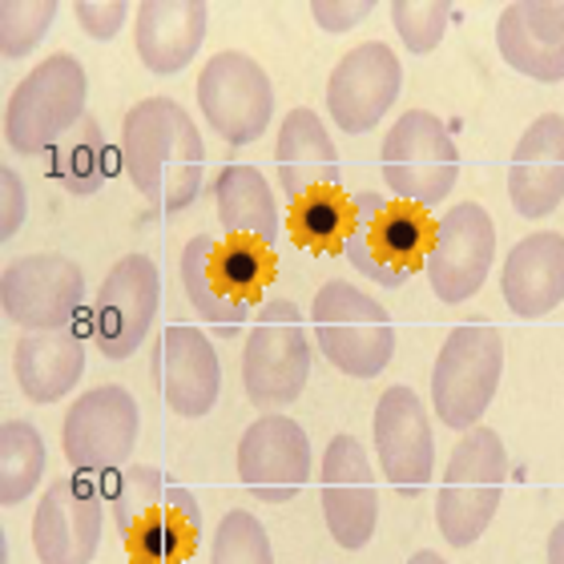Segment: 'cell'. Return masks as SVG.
Here are the masks:
<instances>
[{"label":"cell","mask_w":564,"mask_h":564,"mask_svg":"<svg viewBox=\"0 0 564 564\" xmlns=\"http://www.w3.org/2000/svg\"><path fill=\"white\" fill-rule=\"evenodd\" d=\"M121 170L153 218H174L198 202L206 186V145L174 97H145L126 113Z\"/></svg>","instance_id":"cell-1"},{"label":"cell","mask_w":564,"mask_h":564,"mask_svg":"<svg viewBox=\"0 0 564 564\" xmlns=\"http://www.w3.org/2000/svg\"><path fill=\"white\" fill-rule=\"evenodd\" d=\"M182 291L194 315L218 335L235 339L254 306H262L274 279V250L254 238H210L194 235L177 259Z\"/></svg>","instance_id":"cell-2"},{"label":"cell","mask_w":564,"mask_h":564,"mask_svg":"<svg viewBox=\"0 0 564 564\" xmlns=\"http://www.w3.org/2000/svg\"><path fill=\"white\" fill-rule=\"evenodd\" d=\"M113 524L138 564H182L202 541V508L170 471L138 464L113 484Z\"/></svg>","instance_id":"cell-3"},{"label":"cell","mask_w":564,"mask_h":564,"mask_svg":"<svg viewBox=\"0 0 564 564\" xmlns=\"http://www.w3.org/2000/svg\"><path fill=\"white\" fill-rule=\"evenodd\" d=\"M435 223L427 210L395 202L376 189L351 194V223L343 238V254L355 271L367 274L376 286H403L412 274L423 271L427 250H432Z\"/></svg>","instance_id":"cell-4"},{"label":"cell","mask_w":564,"mask_h":564,"mask_svg":"<svg viewBox=\"0 0 564 564\" xmlns=\"http://www.w3.org/2000/svg\"><path fill=\"white\" fill-rule=\"evenodd\" d=\"M505 480L508 447L500 432L480 423L459 435L435 492V529L452 549H468L488 532L505 500Z\"/></svg>","instance_id":"cell-5"},{"label":"cell","mask_w":564,"mask_h":564,"mask_svg":"<svg viewBox=\"0 0 564 564\" xmlns=\"http://www.w3.org/2000/svg\"><path fill=\"white\" fill-rule=\"evenodd\" d=\"M311 335L323 359L347 379L383 376L395 355V323L388 306L347 279H330L318 286L311 303Z\"/></svg>","instance_id":"cell-6"},{"label":"cell","mask_w":564,"mask_h":564,"mask_svg":"<svg viewBox=\"0 0 564 564\" xmlns=\"http://www.w3.org/2000/svg\"><path fill=\"white\" fill-rule=\"evenodd\" d=\"M500 376H505V339L496 323L468 318L452 327L432 367L435 420L459 435L480 427L484 412L500 391Z\"/></svg>","instance_id":"cell-7"},{"label":"cell","mask_w":564,"mask_h":564,"mask_svg":"<svg viewBox=\"0 0 564 564\" xmlns=\"http://www.w3.org/2000/svg\"><path fill=\"white\" fill-rule=\"evenodd\" d=\"M89 77L73 53H53L9 94L4 106V141L21 158H41L85 121Z\"/></svg>","instance_id":"cell-8"},{"label":"cell","mask_w":564,"mask_h":564,"mask_svg":"<svg viewBox=\"0 0 564 564\" xmlns=\"http://www.w3.org/2000/svg\"><path fill=\"white\" fill-rule=\"evenodd\" d=\"M311 383L306 318L291 299H267L242 347V391L259 412H282Z\"/></svg>","instance_id":"cell-9"},{"label":"cell","mask_w":564,"mask_h":564,"mask_svg":"<svg viewBox=\"0 0 564 564\" xmlns=\"http://www.w3.org/2000/svg\"><path fill=\"white\" fill-rule=\"evenodd\" d=\"M379 170L395 202L432 210L459 182L456 138L435 113L408 109L391 121L388 138L379 145Z\"/></svg>","instance_id":"cell-10"},{"label":"cell","mask_w":564,"mask_h":564,"mask_svg":"<svg viewBox=\"0 0 564 564\" xmlns=\"http://www.w3.org/2000/svg\"><path fill=\"white\" fill-rule=\"evenodd\" d=\"M198 113L226 145H254L274 121V82L259 61L226 48L214 53L194 85Z\"/></svg>","instance_id":"cell-11"},{"label":"cell","mask_w":564,"mask_h":564,"mask_svg":"<svg viewBox=\"0 0 564 564\" xmlns=\"http://www.w3.org/2000/svg\"><path fill=\"white\" fill-rule=\"evenodd\" d=\"M138 435V400L121 383H101L69 403L61 423V452L69 459V468H77V476H109L130 464Z\"/></svg>","instance_id":"cell-12"},{"label":"cell","mask_w":564,"mask_h":564,"mask_svg":"<svg viewBox=\"0 0 564 564\" xmlns=\"http://www.w3.org/2000/svg\"><path fill=\"white\" fill-rule=\"evenodd\" d=\"M0 306H4V318L21 330L73 327V318L85 306L82 262L61 250L21 254L0 274Z\"/></svg>","instance_id":"cell-13"},{"label":"cell","mask_w":564,"mask_h":564,"mask_svg":"<svg viewBox=\"0 0 564 564\" xmlns=\"http://www.w3.org/2000/svg\"><path fill=\"white\" fill-rule=\"evenodd\" d=\"M496 262V223L480 202H459L435 223L432 250L423 262L427 286L444 306L468 303L480 294Z\"/></svg>","instance_id":"cell-14"},{"label":"cell","mask_w":564,"mask_h":564,"mask_svg":"<svg viewBox=\"0 0 564 564\" xmlns=\"http://www.w3.org/2000/svg\"><path fill=\"white\" fill-rule=\"evenodd\" d=\"M318 500H323L330 541L339 549L359 553L371 544L379 529V488L371 456L355 435H330L323 464H318Z\"/></svg>","instance_id":"cell-15"},{"label":"cell","mask_w":564,"mask_h":564,"mask_svg":"<svg viewBox=\"0 0 564 564\" xmlns=\"http://www.w3.org/2000/svg\"><path fill=\"white\" fill-rule=\"evenodd\" d=\"M315 471L311 435L299 420L262 412L238 440V480L262 505H286L303 492Z\"/></svg>","instance_id":"cell-16"},{"label":"cell","mask_w":564,"mask_h":564,"mask_svg":"<svg viewBox=\"0 0 564 564\" xmlns=\"http://www.w3.org/2000/svg\"><path fill=\"white\" fill-rule=\"evenodd\" d=\"M162 306V274L150 254H126L97 286L94 303V343L106 359H130L145 347Z\"/></svg>","instance_id":"cell-17"},{"label":"cell","mask_w":564,"mask_h":564,"mask_svg":"<svg viewBox=\"0 0 564 564\" xmlns=\"http://www.w3.org/2000/svg\"><path fill=\"white\" fill-rule=\"evenodd\" d=\"M376 459L388 484L400 496H420L435 471V432L427 403L408 383H395L379 395L371 415Z\"/></svg>","instance_id":"cell-18"},{"label":"cell","mask_w":564,"mask_h":564,"mask_svg":"<svg viewBox=\"0 0 564 564\" xmlns=\"http://www.w3.org/2000/svg\"><path fill=\"white\" fill-rule=\"evenodd\" d=\"M150 376L162 403L182 420H202L218 408L223 364L202 327L170 323L150 347Z\"/></svg>","instance_id":"cell-19"},{"label":"cell","mask_w":564,"mask_h":564,"mask_svg":"<svg viewBox=\"0 0 564 564\" xmlns=\"http://www.w3.org/2000/svg\"><path fill=\"white\" fill-rule=\"evenodd\" d=\"M106 532V496L82 476H57L33 512V549L41 564H94Z\"/></svg>","instance_id":"cell-20"},{"label":"cell","mask_w":564,"mask_h":564,"mask_svg":"<svg viewBox=\"0 0 564 564\" xmlns=\"http://www.w3.org/2000/svg\"><path fill=\"white\" fill-rule=\"evenodd\" d=\"M403 89V65L395 48L383 41L355 45L339 65L330 69L327 82V113L343 133H371L379 121L388 118L395 97Z\"/></svg>","instance_id":"cell-21"},{"label":"cell","mask_w":564,"mask_h":564,"mask_svg":"<svg viewBox=\"0 0 564 564\" xmlns=\"http://www.w3.org/2000/svg\"><path fill=\"white\" fill-rule=\"evenodd\" d=\"M274 177L291 206L311 194L339 189V150H335L327 121L318 118L315 109L299 106L282 118L279 141H274Z\"/></svg>","instance_id":"cell-22"},{"label":"cell","mask_w":564,"mask_h":564,"mask_svg":"<svg viewBox=\"0 0 564 564\" xmlns=\"http://www.w3.org/2000/svg\"><path fill=\"white\" fill-rule=\"evenodd\" d=\"M508 198L520 218H549L564 202V118L541 113L508 162Z\"/></svg>","instance_id":"cell-23"},{"label":"cell","mask_w":564,"mask_h":564,"mask_svg":"<svg viewBox=\"0 0 564 564\" xmlns=\"http://www.w3.org/2000/svg\"><path fill=\"white\" fill-rule=\"evenodd\" d=\"M500 57L541 85L564 82V0H517L496 21Z\"/></svg>","instance_id":"cell-24"},{"label":"cell","mask_w":564,"mask_h":564,"mask_svg":"<svg viewBox=\"0 0 564 564\" xmlns=\"http://www.w3.org/2000/svg\"><path fill=\"white\" fill-rule=\"evenodd\" d=\"M210 29L202 0H145L133 12V48L153 77H174L198 57Z\"/></svg>","instance_id":"cell-25"},{"label":"cell","mask_w":564,"mask_h":564,"mask_svg":"<svg viewBox=\"0 0 564 564\" xmlns=\"http://www.w3.org/2000/svg\"><path fill=\"white\" fill-rule=\"evenodd\" d=\"M508 311L517 318H544L564 303V235L532 230L508 250L500 271Z\"/></svg>","instance_id":"cell-26"},{"label":"cell","mask_w":564,"mask_h":564,"mask_svg":"<svg viewBox=\"0 0 564 564\" xmlns=\"http://www.w3.org/2000/svg\"><path fill=\"white\" fill-rule=\"evenodd\" d=\"M17 388L29 403H61L85 376V339L77 327L24 330L12 351Z\"/></svg>","instance_id":"cell-27"},{"label":"cell","mask_w":564,"mask_h":564,"mask_svg":"<svg viewBox=\"0 0 564 564\" xmlns=\"http://www.w3.org/2000/svg\"><path fill=\"white\" fill-rule=\"evenodd\" d=\"M214 206H218V223H223L226 238H254V242L274 250L282 223L279 206H274V189L259 165H223L214 177Z\"/></svg>","instance_id":"cell-28"},{"label":"cell","mask_w":564,"mask_h":564,"mask_svg":"<svg viewBox=\"0 0 564 564\" xmlns=\"http://www.w3.org/2000/svg\"><path fill=\"white\" fill-rule=\"evenodd\" d=\"M48 447L45 435L36 432L29 420H4L0 423V505L17 508L21 500L36 492V484L45 480Z\"/></svg>","instance_id":"cell-29"},{"label":"cell","mask_w":564,"mask_h":564,"mask_svg":"<svg viewBox=\"0 0 564 564\" xmlns=\"http://www.w3.org/2000/svg\"><path fill=\"white\" fill-rule=\"evenodd\" d=\"M48 165H53V177L69 194H97L109 177V145L106 133L94 118H85L82 126H73L61 145L48 153Z\"/></svg>","instance_id":"cell-30"},{"label":"cell","mask_w":564,"mask_h":564,"mask_svg":"<svg viewBox=\"0 0 564 564\" xmlns=\"http://www.w3.org/2000/svg\"><path fill=\"white\" fill-rule=\"evenodd\" d=\"M351 223V198H343L339 189L330 194H311V198L291 206V226L299 247L311 250H339Z\"/></svg>","instance_id":"cell-31"},{"label":"cell","mask_w":564,"mask_h":564,"mask_svg":"<svg viewBox=\"0 0 564 564\" xmlns=\"http://www.w3.org/2000/svg\"><path fill=\"white\" fill-rule=\"evenodd\" d=\"M210 564H274V544L267 524L247 508L226 512L214 529Z\"/></svg>","instance_id":"cell-32"},{"label":"cell","mask_w":564,"mask_h":564,"mask_svg":"<svg viewBox=\"0 0 564 564\" xmlns=\"http://www.w3.org/2000/svg\"><path fill=\"white\" fill-rule=\"evenodd\" d=\"M57 12V0H4L0 4V53L9 61L29 57L53 33Z\"/></svg>","instance_id":"cell-33"},{"label":"cell","mask_w":564,"mask_h":564,"mask_svg":"<svg viewBox=\"0 0 564 564\" xmlns=\"http://www.w3.org/2000/svg\"><path fill=\"white\" fill-rule=\"evenodd\" d=\"M391 29L403 41L408 53L427 57L440 48L447 24H452V4L447 0H391Z\"/></svg>","instance_id":"cell-34"},{"label":"cell","mask_w":564,"mask_h":564,"mask_svg":"<svg viewBox=\"0 0 564 564\" xmlns=\"http://www.w3.org/2000/svg\"><path fill=\"white\" fill-rule=\"evenodd\" d=\"M130 4L126 0H77L73 4V17H77V29L94 41H113V36L126 29L130 21Z\"/></svg>","instance_id":"cell-35"},{"label":"cell","mask_w":564,"mask_h":564,"mask_svg":"<svg viewBox=\"0 0 564 564\" xmlns=\"http://www.w3.org/2000/svg\"><path fill=\"white\" fill-rule=\"evenodd\" d=\"M29 218V189L12 165H0V242H12Z\"/></svg>","instance_id":"cell-36"},{"label":"cell","mask_w":564,"mask_h":564,"mask_svg":"<svg viewBox=\"0 0 564 564\" xmlns=\"http://www.w3.org/2000/svg\"><path fill=\"white\" fill-rule=\"evenodd\" d=\"M376 12V0H311V17L323 33H351Z\"/></svg>","instance_id":"cell-37"},{"label":"cell","mask_w":564,"mask_h":564,"mask_svg":"<svg viewBox=\"0 0 564 564\" xmlns=\"http://www.w3.org/2000/svg\"><path fill=\"white\" fill-rule=\"evenodd\" d=\"M549 564H564V520L549 532Z\"/></svg>","instance_id":"cell-38"},{"label":"cell","mask_w":564,"mask_h":564,"mask_svg":"<svg viewBox=\"0 0 564 564\" xmlns=\"http://www.w3.org/2000/svg\"><path fill=\"white\" fill-rule=\"evenodd\" d=\"M408 564H447V561L440 553H432V549H420V553H415Z\"/></svg>","instance_id":"cell-39"}]
</instances>
